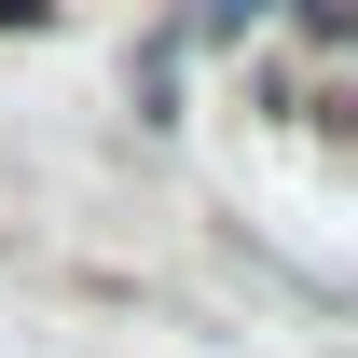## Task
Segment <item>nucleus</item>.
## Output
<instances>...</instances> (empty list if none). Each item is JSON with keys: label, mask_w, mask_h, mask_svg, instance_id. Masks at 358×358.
<instances>
[{"label": "nucleus", "mask_w": 358, "mask_h": 358, "mask_svg": "<svg viewBox=\"0 0 358 358\" xmlns=\"http://www.w3.org/2000/svg\"><path fill=\"white\" fill-rule=\"evenodd\" d=\"M166 28H179V42H221V55H248V42L275 28V0H179Z\"/></svg>", "instance_id": "obj_2"}, {"label": "nucleus", "mask_w": 358, "mask_h": 358, "mask_svg": "<svg viewBox=\"0 0 358 358\" xmlns=\"http://www.w3.org/2000/svg\"><path fill=\"white\" fill-rule=\"evenodd\" d=\"M179 55H193L179 28H152V42L124 55V96H138V124H179Z\"/></svg>", "instance_id": "obj_1"}, {"label": "nucleus", "mask_w": 358, "mask_h": 358, "mask_svg": "<svg viewBox=\"0 0 358 358\" xmlns=\"http://www.w3.org/2000/svg\"><path fill=\"white\" fill-rule=\"evenodd\" d=\"M42 14H55V0H0V28H42Z\"/></svg>", "instance_id": "obj_3"}]
</instances>
